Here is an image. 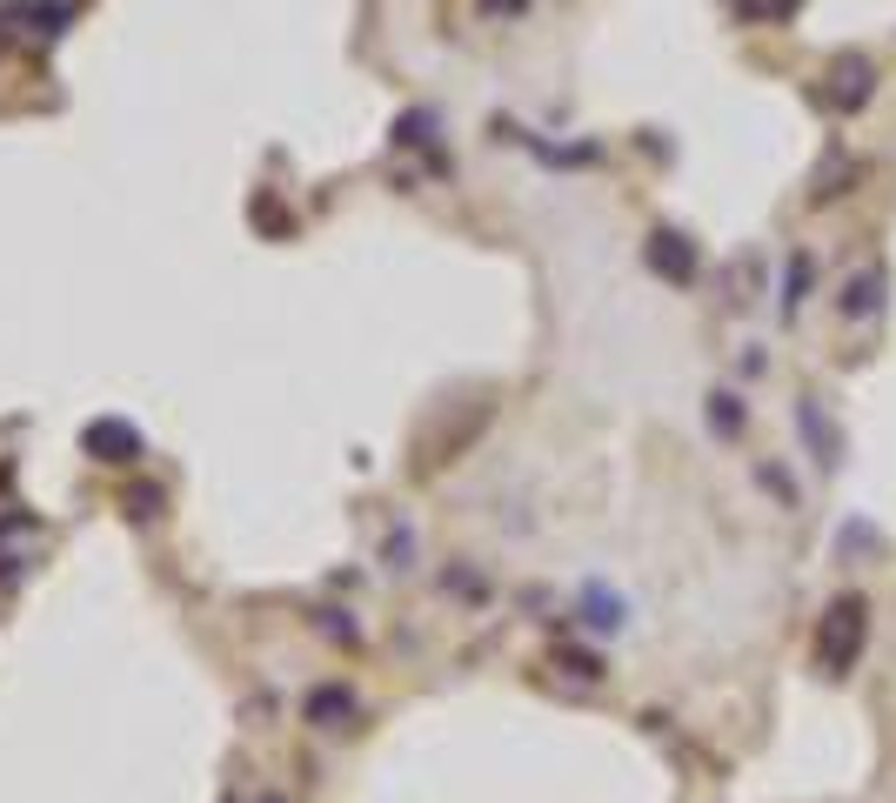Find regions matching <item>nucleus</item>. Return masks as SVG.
<instances>
[]
</instances>
